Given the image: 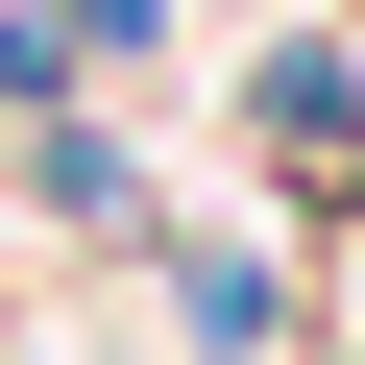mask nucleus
Instances as JSON below:
<instances>
[{
    "instance_id": "f257e3e1",
    "label": "nucleus",
    "mask_w": 365,
    "mask_h": 365,
    "mask_svg": "<svg viewBox=\"0 0 365 365\" xmlns=\"http://www.w3.org/2000/svg\"><path fill=\"white\" fill-rule=\"evenodd\" d=\"M244 122H268L292 195H365V73H341V49H268V73H244Z\"/></svg>"
}]
</instances>
